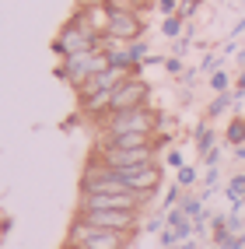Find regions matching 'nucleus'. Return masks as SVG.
<instances>
[{
	"label": "nucleus",
	"mask_w": 245,
	"mask_h": 249,
	"mask_svg": "<svg viewBox=\"0 0 245 249\" xmlns=\"http://www.w3.org/2000/svg\"><path fill=\"white\" fill-rule=\"evenodd\" d=\"M154 130H158V116L147 106H137V109H119V112L102 116V134L98 137H119V134H147V137H154Z\"/></svg>",
	"instance_id": "f257e3e1"
},
{
	"label": "nucleus",
	"mask_w": 245,
	"mask_h": 249,
	"mask_svg": "<svg viewBox=\"0 0 245 249\" xmlns=\"http://www.w3.org/2000/svg\"><path fill=\"white\" fill-rule=\"evenodd\" d=\"M109 67H112V53H105V49L98 46V49H91V53H81V56H67V60L60 63V77L81 88V85H84L88 77L102 74V71H109Z\"/></svg>",
	"instance_id": "f03ea898"
},
{
	"label": "nucleus",
	"mask_w": 245,
	"mask_h": 249,
	"mask_svg": "<svg viewBox=\"0 0 245 249\" xmlns=\"http://www.w3.org/2000/svg\"><path fill=\"white\" fill-rule=\"evenodd\" d=\"M102 46V36H95L91 32V25L81 18L70 21V25H63V32H60V39H56V53L67 60V56H81V53H91V49H98Z\"/></svg>",
	"instance_id": "7ed1b4c3"
},
{
	"label": "nucleus",
	"mask_w": 245,
	"mask_h": 249,
	"mask_svg": "<svg viewBox=\"0 0 245 249\" xmlns=\"http://www.w3.org/2000/svg\"><path fill=\"white\" fill-rule=\"evenodd\" d=\"M126 242H130V235H123V231L91 228L84 221H74L70 235H67V246H74V249H126Z\"/></svg>",
	"instance_id": "20e7f679"
},
{
	"label": "nucleus",
	"mask_w": 245,
	"mask_h": 249,
	"mask_svg": "<svg viewBox=\"0 0 245 249\" xmlns=\"http://www.w3.org/2000/svg\"><path fill=\"white\" fill-rule=\"evenodd\" d=\"M98 158H102L105 165H112L116 172L140 169V165L158 161V141L154 144H144V147H98Z\"/></svg>",
	"instance_id": "39448f33"
},
{
	"label": "nucleus",
	"mask_w": 245,
	"mask_h": 249,
	"mask_svg": "<svg viewBox=\"0 0 245 249\" xmlns=\"http://www.w3.org/2000/svg\"><path fill=\"white\" fill-rule=\"evenodd\" d=\"M77 221H84L91 228H105V231H123L133 235L137 231V211H81Z\"/></svg>",
	"instance_id": "423d86ee"
},
{
	"label": "nucleus",
	"mask_w": 245,
	"mask_h": 249,
	"mask_svg": "<svg viewBox=\"0 0 245 249\" xmlns=\"http://www.w3.org/2000/svg\"><path fill=\"white\" fill-rule=\"evenodd\" d=\"M144 36V18L140 11H119V7H109V32L105 39L112 42H133Z\"/></svg>",
	"instance_id": "0eeeda50"
},
{
	"label": "nucleus",
	"mask_w": 245,
	"mask_h": 249,
	"mask_svg": "<svg viewBox=\"0 0 245 249\" xmlns=\"http://www.w3.org/2000/svg\"><path fill=\"white\" fill-rule=\"evenodd\" d=\"M140 193H81V211H137Z\"/></svg>",
	"instance_id": "6e6552de"
},
{
	"label": "nucleus",
	"mask_w": 245,
	"mask_h": 249,
	"mask_svg": "<svg viewBox=\"0 0 245 249\" xmlns=\"http://www.w3.org/2000/svg\"><path fill=\"white\" fill-rule=\"evenodd\" d=\"M137 106H147V81H140L137 74H130L123 85L112 91V98H109V112L137 109ZM109 112H105V116H109Z\"/></svg>",
	"instance_id": "1a4fd4ad"
},
{
	"label": "nucleus",
	"mask_w": 245,
	"mask_h": 249,
	"mask_svg": "<svg viewBox=\"0 0 245 249\" xmlns=\"http://www.w3.org/2000/svg\"><path fill=\"white\" fill-rule=\"evenodd\" d=\"M119 179H123L126 190L140 193L144 200H147V196H151V193L161 186V169H158V161H151V165H140V169H123Z\"/></svg>",
	"instance_id": "9d476101"
},
{
	"label": "nucleus",
	"mask_w": 245,
	"mask_h": 249,
	"mask_svg": "<svg viewBox=\"0 0 245 249\" xmlns=\"http://www.w3.org/2000/svg\"><path fill=\"white\" fill-rule=\"evenodd\" d=\"M63 249H74V246H63Z\"/></svg>",
	"instance_id": "9b49d317"
}]
</instances>
